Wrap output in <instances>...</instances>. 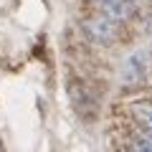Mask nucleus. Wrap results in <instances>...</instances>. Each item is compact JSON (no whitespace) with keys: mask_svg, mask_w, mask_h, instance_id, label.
Wrapping results in <instances>:
<instances>
[{"mask_svg":"<svg viewBox=\"0 0 152 152\" xmlns=\"http://www.w3.org/2000/svg\"><path fill=\"white\" fill-rule=\"evenodd\" d=\"M129 15H132V0H109V3H104V18H109L112 23H119Z\"/></svg>","mask_w":152,"mask_h":152,"instance_id":"f257e3e1","label":"nucleus"},{"mask_svg":"<svg viewBox=\"0 0 152 152\" xmlns=\"http://www.w3.org/2000/svg\"><path fill=\"white\" fill-rule=\"evenodd\" d=\"M86 28H89V33H91L94 38H99V41H107V38H112V33H114V23L109 20V18H104V15L89 20Z\"/></svg>","mask_w":152,"mask_h":152,"instance_id":"f03ea898","label":"nucleus"},{"mask_svg":"<svg viewBox=\"0 0 152 152\" xmlns=\"http://www.w3.org/2000/svg\"><path fill=\"white\" fill-rule=\"evenodd\" d=\"M132 114H134V119L147 129V134L152 137V102H137V104H132Z\"/></svg>","mask_w":152,"mask_h":152,"instance_id":"7ed1b4c3","label":"nucleus"},{"mask_svg":"<svg viewBox=\"0 0 152 152\" xmlns=\"http://www.w3.org/2000/svg\"><path fill=\"white\" fill-rule=\"evenodd\" d=\"M127 152H152V137H150V134H140V137H134Z\"/></svg>","mask_w":152,"mask_h":152,"instance_id":"20e7f679","label":"nucleus"},{"mask_svg":"<svg viewBox=\"0 0 152 152\" xmlns=\"http://www.w3.org/2000/svg\"><path fill=\"white\" fill-rule=\"evenodd\" d=\"M96 3H102V5H104V3H109V0H96Z\"/></svg>","mask_w":152,"mask_h":152,"instance_id":"39448f33","label":"nucleus"}]
</instances>
